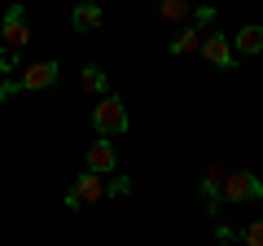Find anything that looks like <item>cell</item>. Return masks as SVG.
<instances>
[{"label":"cell","mask_w":263,"mask_h":246,"mask_svg":"<svg viewBox=\"0 0 263 246\" xmlns=\"http://www.w3.org/2000/svg\"><path fill=\"white\" fill-rule=\"evenodd\" d=\"M197 53L206 57L211 66H219V71H233V66H237V57H233V40L219 36V31H202V48H197Z\"/></svg>","instance_id":"3957f363"},{"label":"cell","mask_w":263,"mask_h":246,"mask_svg":"<svg viewBox=\"0 0 263 246\" xmlns=\"http://www.w3.org/2000/svg\"><path fill=\"white\" fill-rule=\"evenodd\" d=\"M13 93H18V79H5V84H0V101H9Z\"/></svg>","instance_id":"2e32d148"},{"label":"cell","mask_w":263,"mask_h":246,"mask_svg":"<svg viewBox=\"0 0 263 246\" xmlns=\"http://www.w3.org/2000/svg\"><path fill=\"white\" fill-rule=\"evenodd\" d=\"M0 31H5V48H13V53H18V48L31 40L27 9H22V5H9V9H5V22H0Z\"/></svg>","instance_id":"5b68a950"},{"label":"cell","mask_w":263,"mask_h":246,"mask_svg":"<svg viewBox=\"0 0 263 246\" xmlns=\"http://www.w3.org/2000/svg\"><path fill=\"white\" fill-rule=\"evenodd\" d=\"M92 128L101 136H119V132H127V106L119 101V97H97V106H92Z\"/></svg>","instance_id":"6da1fadb"},{"label":"cell","mask_w":263,"mask_h":246,"mask_svg":"<svg viewBox=\"0 0 263 246\" xmlns=\"http://www.w3.org/2000/svg\"><path fill=\"white\" fill-rule=\"evenodd\" d=\"M57 84V62H35L18 75V93H44Z\"/></svg>","instance_id":"8992f818"},{"label":"cell","mask_w":263,"mask_h":246,"mask_svg":"<svg viewBox=\"0 0 263 246\" xmlns=\"http://www.w3.org/2000/svg\"><path fill=\"white\" fill-rule=\"evenodd\" d=\"M0 71H18V53L13 48H0Z\"/></svg>","instance_id":"9a60e30c"},{"label":"cell","mask_w":263,"mask_h":246,"mask_svg":"<svg viewBox=\"0 0 263 246\" xmlns=\"http://www.w3.org/2000/svg\"><path fill=\"white\" fill-rule=\"evenodd\" d=\"M171 53H176V57H189V53H197V48H202V31H197V27H180L176 31V36H171Z\"/></svg>","instance_id":"30bf717a"},{"label":"cell","mask_w":263,"mask_h":246,"mask_svg":"<svg viewBox=\"0 0 263 246\" xmlns=\"http://www.w3.org/2000/svg\"><path fill=\"white\" fill-rule=\"evenodd\" d=\"M70 27L75 31H97L101 27V5H92V0H84V5H75V13H70Z\"/></svg>","instance_id":"9c48e42d"},{"label":"cell","mask_w":263,"mask_h":246,"mask_svg":"<svg viewBox=\"0 0 263 246\" xmlns=\"http://www.w3.org/2000/svg\"><path fill=\"white\" fill-rule=\"evenodd\" d=\"M88 171H97V176H110L114 171V145L110 141H92L88 145Z\"/></svg>","instance_id":"ba28073f"},{"label":"cell","mask_w":263,"mask_h":246,"mask_svg":"<svg viewBox=\"0 0 263 246\" xmlns=\"http://www.w3.org/2000/svg\"><path fill=\"white\" fill-rule=\"evenodd\" d=\"M219 198H224L228 207H237V202H259L263 198V180L254 176V171H224Z\"/></svg>","instance_id":"7a4b0ae2"},{"label":"cell","mask_w":263,"mask_h":246,"mask_svg":"<svg viewBox=\"0 0 263 246\" xmlns=\"http://www.w3.org/2000/svg\"><path fill=\"white\" fill-rule=\"evenodd\" d=\"M105 194H132V180H123V176H119V180H114V185H110Z\"/></svg>","instance_id":"e0dca14e"},{"label":"cell","mask_w":263,"mask_h":246,"mask_svg":"<svg viewBox=\"0 0 263 246\" xmlns=\"http://www.w3.org/2000/svg\"><path fill=\"white\" fill-rule=\"evenodd\" d=\"M158 13L171 18V22H184L189 13H193V5H189V0H158Z\"/></svg>","instance_id":"4fadbf2b"},{"label":"cell","mask_w":263,"mask_h":246,"mask_svg":"<svg viewBox=\"0 0 263 246\" xmlns=\"http://www.w3.org/2000/svg\"><path fill=\"white\" fill-rule=\"evenodd\" d=\"M241 242L246 246H263V220H254V224L241 229Z\"/></svg>","instance_id":"5bb4252c"},{"label":"cell","mask_w":263,"mask_h":246,"mask_svg":"<svg viewBox=\"0 0 263 246\" xmlns=\"http://www.w3.org/2000/svg\"><path fill=\"white\" fill-rule=\"evenodd\" d=\"M254 53H263V27L259 22H250V27H241L233 36V57H254Z\"/></svg>","instance_id":"52a82bcc"},{"label":"cell","mask_w":263,"mask_h":246,"mask_svg":"<svg viewBox=\"0 0 263 246\" xmlns=\"http://www.w3.org/2000/svg\"><path fill=\"white\" fill-rule=\"evenodd\" d=\"M219 189H224V171L206 167V176H202V198H206L211 211H219Z\"/></svg>","instance_id":"8fae6325"},{"label":"cell","mask_w":263,"mask_h":246,"mask_svg":"<svg viewBox=\"0 0 263 246\" xmlns=\"http://www.w3.org/2000/svg\"><path fill=\"white\" fill-rule=\"evenodd\" d=\"M79 88L92 93V97H105V71L101 66H84L79 71Z\"/></svg>","instance_id":"7c38bea8"},{"label":"cell","mask_w":263,"mask_h":246,"mask_svg":"<svg viewBox=\"0 0 263 246\" xmlns=\"http://www.w3.org/2000/svg\"><path fill=\"white\" fill-rule=\"evenodd\" d=\"M105 198V176H97V171H88V176H79L70 189H66V207H92V202Z\"/></svg>","instance_id":"277c9868"}]
</instances>
